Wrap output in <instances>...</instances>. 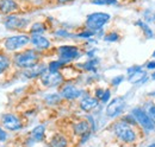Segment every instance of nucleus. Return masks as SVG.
<instances>
[{"label":"nucleus","instance_id":"obj_1","mask_svg":"<svg viewBox=\"0 0 155 147\" xmlns=\"http://www.w3.org/2000/svg\"><path fill=\"white\" fill-rule=\"evenodd\" d=\"M41 55L36 49H26L17 52L13 57V63L19 69H30L39 63Z\"/></svg>","mask_w":155,"mask_h":147},{"label":"nucleus","instance_id":"obj_2","mask_svg":"<svg viewBox=\"0 0 155 147\" xmlns=\"http://www.w3.org/2000/svg\"><path fill=\"white\" fill-rule=\"evenodd\" d=\"M112 130L117 138L125 144H134L137 140V133L135 132V129L133 128L131 125L123 120L116 122L112 127Z\"/></svg>","mask_w":155,"mask_h":147},{"label":"nucleus","instance_id":"obj_3","mask_svg":"<svg viewBox=\"0 0 155 147\" xmlns=\"http://www.w3.org/2000/svg\"><path fill=\"white\" fill-rule=\"evenodd\" d=\"M110 19H111V16L109 13L94 12V13H91V14L87 16L85 25L88 30L96 32V35H97L98 32H100L103 30V27L110 21Z\"/></svg>","mask_w":155,"mask_h":147},{"label":"nucleus","instance_id":"obj_4","mask_svg":"<svg viewBox=\"0 0 155 147\" xmlns=\"http://www.w3.org/2000/svg\"><path fill=\"white\" fill-rule=\"evenodd\" d=\"M30 43V36L20 33V35H15L8 38H6L4 40V48L7 51H19L21 49H24L28 44Z\"/></svg>","mask_w":155,"mask_h":147},{"label":"nucleus","instance_id":"obj_5","mask_svg":"<svg viewBox=\"0 0 155 147\" xmlns=\"http://www.w3.org/2000/svg\"><path fill=\"white\" fill-rule=\"evenodd\" d=\"M58 61H61L64 65L69 62H73L81 57V51L75 45H61L58 49Z\"/></svg>","mask_w":155,"mask_h":147},{"label":"nucleus","instance_id":"obj_6","mask_svg":"<svg viewBox=\"0 0 155 147\" xmlns=\"http://www.w3.org/2000/svg\"><path fill=\"white\" fill-rule=\"evenodd\" d=\"M30 20L26 18H20L16 14H8L4 19V26L10 31H20L29 26Z\"/></svg>","mask_w":155,"mask_h":147},{"label":"nucleus","instance_id":"obj_7","mask_svg":"<svg viewBox=\"0 0 155 147\" xmlns=\"http://www.w3.org/2000/svg\"><path fill=\"white\" fill-rule=\"evenodd\" d=\"M131 114L134 115L136 122L140 124V126L142 128H144L146 130L150 132L155 129V122L149 117V115L146 113V110L142 108H134Z\"/></svg>","mask_w":155,"mask_h":147},{"label":"nucleus","instance_id":"obj_8","mask_svg":"<svg viewBox=\"0 0 155 147\" xmlns=\"http://www.w3.org/2000/svg\"><path fill=\"white\" fill-rule=\"evenodd\" d=\"M127 102L123 97H115L114 100H111L106 107V116L110 119H115L117 116H119L124 109H125Z\"/></svg>","mask_w":155,"mask_h":147},{"label":"nucleus","instance_id":"obj_9","mask_svg":"<svg viewBox=\"0 0 155 147\" xmlns=\"http://www.w3.org/2000/svg\"><path fill=\"white\" fill-rule=\"evenodd\" d=\"M39 78H41L42 84L45 87H49V88H55V87L61 86L63 83V80H64L63 74L60 73V71H58V73H49V71L47 73L45 71Z\"/></svg>","mask_w":155,"mask_h":147},{"label":"nucleus","instance_id":"obj_10","mask_svg":"<svg viewBox=\"0 0 155 147\" xmlns=\"http://www.w3.org/2000/svg\"><path fill=\"white\" fill-rule=\"evenodd\" d=\"M1 124L8 130H19L23 127V124H21L20 119L16 114H12V113L4 114L1 116Z\"/></svg>","mask_w":155,"mask_h":147},{"label":"nucleus","instance_id":"obj_11","mask_svg":"<svg viewBox=\"0 0 155 147\" xmlns=\"http://www.w3.org/2000/svg\"><path fill=\"white\" fill-rule=\"evenodd\" d=\"M60 95H61L62 99H66V100H75V99H79L82 95V90L75 87L74 84L67 83L61 88Z\"/></svg>","mask_w":155,"mask_h":147},{"label":"nucleus","instance_id":"obj_12","mask_svg":"<svg viewBox=\"0 0 155 147\" xmlns=\"http://www.w3.org/2000/svg\"><path fill=\"white\" fill-rule=\"evenodd\" d=\"M19 10V4L17 0H0V13L8 16L15 14Z\"/></svg>","mask_w":155,"mask_h":147},{"label":"nucleus","instance_id":"obj_13","mask_svg":"<svg viewBox=\"0 0 155 147\" xmlns=\"http://www.w3.org/2000/svg\"><path fill=\"white\" fill-rule=\"evenodd\" d=\"M30 43L35 46L36 50H48L51 45L50 40L43 35H31L30 36Z\"/></svg>","mask_w":155,"mask_h":147},{"label":"nucleus","instance_id":"obj_14","mask_svg":"<svg viewBox=\"0 0 155 147\" xmlns=\"http://www.w3.org/2000/svg\"><path fill=\"white\" fill-rule=\"evenodd\" d=\"M98 106H99V100L97 97L85 96L80 101V108L84 111H92L93 109H96Z\"/></svg>","mask_w":155,"mask_h":147},{"label":"nucleus","instance_id":"obj_15","mask_svg":"<svg viewBox=\"0 0 155 147\" xmlns=\"http://www.w3.org/2000/svg\"><path fill=\"white\" fill-rule=\"evenodd\" d=\"M48 71V67L44 64H36L35 67L30 69H25L23 71V75L26 76L28 78H35V77H41L43 74Z\"/></svg>","mask_w":155,"mask_h":147},{"label":"nucleus","instance_id":"obj_16","mask_svg":"<svg viewBox=\"0 0 155 147\" xmlns=\"http://www.w3.org/2000/svg\"><path fill=\"white\" fill-rule=\"evenodd\" d=\"M147 80H148V75H147V73L143 69H141V70H138V71H136L134 74H130L129 77H128V81L130 83H133V84L144 83Z\"/></svg>","mask_w":155,"mask_h":147},{"label":"nucleus","instance_id":"obj_17","mask_svg":"<svg viewBox=\"0 0 155 147\" xmlns=\"http://www.w3.org/2000/svg\"><path fill=\"white\" fill-rule=\"evenodd\" d=\"M74 133L77 135H85L86 133H90L91 132V126H90V122L88 121H79L74 125Z\"/></svg>","mask_w":155,"mask_h":147},{"label":"nucleus","instance_id":"obj_18","mask_svg":"<svg viewBox=\"0 0 155 147\" xmlns=\"http://www.w3.org/2000/svg\"><path fill=\"white\" fill-rule=\"evenodd\" d=\"M47 31V26L42 21H36L34 24H31L30 29H29V32L30 35H42Z\"/></svg>","mask_w":155,"mask_h":147},{"label":"nucleus","instance_id":"obj_19","mask_svg":"<svg viewBox=\"0 0 155 147\" xmlns=\"http://www.w3.org/2000/svg\"><path fill=\"white\" fill-rule=\"evenodd\" d=\"M49 145H50V147H67L68 141L63 135L56 134V135L53 136V139L50 140Z\"/></svg>","mask_w":155,"mask_h":147},{"label":"nucleus","instance_id":"obj_20","mask_svg":"<svg viewBox=\"0 0 155 147\" xmlns=\"http://www.w3.org/2000/svg\"><path fill=\"white\" fill-rule=\"evenodd\" d=\"M44 133H45V126L44 125H38L37 127H35L32 129L31 138L35 141H42L44 139Z\"/></svg>","mask_w":155,"mask_h":147},{"label":"nucleus","instance_id":"obj_21","mask_svg":"<svg viewBox=\"0 0 155 147\" xmlns=\"http://www.w3.org/2000/svg\"><path fill=\"white\" fill-rule=\"evenodd\" d=\"M136 25L143 31V33H144V36H146V38L147 39H152L153 37H154V32H153V30L148 26V24L146 23V21H143V20H137L136 21Z\"/></svg>","mask_w":155,"mask_h":147},{"label":"nucleus","instance_id":"obj_22","mask_svg":"<svg viewBox=\"0 0 155 147\" xmlns=\"http://www.w3.org/2000/svg\"><path fill=\"white\" fill-rule=\"evenodd\" d=\"M99 64V59L98 58H90L86 63H84L81 67L85 69V70H87V71H96L97 70V65Z\"/></svg>","mask_w":155,"mask_h":147},{"label":"nucleus","instance_id":"obj_23","mask_svg":"<svg viewBox=\"0 0 155 147\" xmlns=\"http://www.w3.org/2000/svg\"><path fill=\"white\" fill-rule=\"evenodd\" d=\"M61 95L60 94H48L45 97H44V101L50 105V106H54V105H58V102L61 101Z\"/></svg>","mask_w":155,"mask_h":147},{"label":"nucleus","instance_id":"obj_24","mask_svg":"<svg viewBox=\"0 0 155 147\" xmlns=\"http://www.w3.org/2000/svg\"><path fill=\"white\" fill-rule=\"evenodd\" d=\"M63 63L61 62V61H53V62H50L49 64H48V71L49 73H58L60 71L62 68H63Z\"/></svg>","mask_w":155,"mask_h":147},{"label":"nucleus","instance_id":"obj_25","mask_svg":"<svg viewBox=\"0 0 155 147\" xmlns=\"http://www.w3.org/2000/svg\"><path fill=\"white\" fill-rule=\"evenodd\" d=\"M10 65H11L10 59L6 56H0V75L5 73L8 69Z\"/></svg>","mask_w":155,"mask_h":147},{"label":"nucleus","instance_id":"obj_26","mask_svg":"<svg viewBox=\"0 0 155 147\" xmlns=\"http://www.w3.org/2000/svg\"><path fill=\"white\" fill-rule=\"evenodd\" d=\"M144 110H146V113L149 115V117L155 122V105L154 103H153V102L147 103V106H146Z\"/></svg>","mask_w":155,"mask_h":147},{"label":"nucleus","instance_id":"obj_27","mask_svg":"<svg viewBox=\"0 0 155 147\" xmlns=\"http://www.w3.org/2000/svg\"><path fill=\"white\" fill-rule=\"evenodd\" d=\"M54 35L60 38H69V37H73V35L71 32H68L66 29H58L54 32Z\"/></svg>","mask_w":155,"mask_h":147},{"label":"nucleus","instance_id":"obj_28","mask_svg":"<svg viewBox=\"0 0 155 147\" xmlns=\"http://www.w3.org/2000/svg\"><path fill=\"white\" fill-rule=\"evenodd\" d=\"M94 35H96V32H93V31L86 29L85 31H82V32H80V33L75 35V37H78V38H84V39H90L91 37H93Z\"/></svg>","mask_w":155,"mask_h":147},{"label":"nucleus","instance_id":"obj_29","mask_svg":"<svg viewBox=\"0 0 155 147\" xmlns=\"http://www.w3.org/2000/svg\"><path fill=\"white\" fill-rule=\"evenodd\" d=\"M93 5H116L118 0H91Z\"/></svg>","mask_w":155,"mask_h":147},{"label":"nucleus","instance_id":"obj_30","mask_svg":"<svg viewBox=\"0 0 155 147\" xmlns=\"http://www.w3.org/2000/svg\"><path fill=\"white\" fill-rule=\"evenodd\" d=\"M119 39V35L117 33V32H110V33H107L106 36H104V40L105 42H117Z\"/></svg>","mask_w":155,"mask_h":147},{"label":"nucleus","instance_id":"obj_31","mask_svg":"<svg viewBox=\"0 0 155 147\" xmlns=\"http://www.w3.org/2000/svg\"><path fill=\"white\" fill-rule=\"evenodd\" d=\"M123 81H124V76L119 75V76H116V77H114V78L111 80V84H112L114 87H117V86H119Z\"/></svg>","mask_w":155,"mask_h":147},{"label":"nucleus","instance_id":"obj_32","mask_svg":"<svg viewBox=\"0 0 155 147\" xmlns=\"http://www.w3.org/2000/svg\"><path fill=\"white\" fill-rule=\"evenodd\" d=\"M110 97H111V92H110V89H106V90H104V94H103L100 101H101L103 103H107L109 100H110Z\"/></svg>","mask_w":155,"mask_h":147},{"label":"nucleus","instance_id":"obj_33","mask_svg":"<svg viewBox=\"0 0 155 147\" xmlns=\"http://www.w3.org/2000/svg\"><path fill=\"white\" fill-rule=\"evenodd\" d=\"M142 69V67H140V65H134V67H131V68H129L128 69V74L130 75V74H134L136 71H138V70H141Z\"/></svg>","mask_w":155,"mask_h":147},{"label":"nucleus","instance_id":"obj_34","mask_svg":"<svg viewBox=\"0 0 155 147\" xmlns=\"http://www.w3.org/2000/svg\"><path fill=\"white\" fill-rule=\"evenodd\" d=\"M7 139V133H5V130L0 127V141H5Z\"/></svg>","mask_w":155,"mask_h":147},{"label":"nucleus","instance_id":"obj_35","mask_svg":"<svg viewBox=\"0 0 155 147\" xmlns=\"http://www.w3.org/2000/svg\"><path fill=\"white\" fill-rule=\"evenodd\" d=\"M103 94H104V89L98 88L97 90H96V97H97L98 100H100V99H101V96H103Z\"/></svg>","mask_w":155,"mask_h":147},{"label":"nucleus","instance_id":"obj_36","mask_svg":"<svg viewBox=\"0 0 155 147\" xmlns=\"http://www.w3.org/2000/svg\"><path fill=\"white\" fill-rule=\"evenodd\" d=\"M147 69L148 70H155V61H152L147 64Z\"/></svg>","mask_w":155,"mask_h":147},{"label":"nucleus","instance_id":"obj_37","mask_svg":"<svg viewBox=\"0 0 155 147\" xmlns=\"http://www.w3.org/2000/svg\"><path fill=\"white\" fill-rule=\"evenodd\" d=\"M72 1H75V0H58V4H67V2H72Z\"/></svg>","mask_w":155,"mask_h":147},{"label":"nucleus","instance_id":"obj_38","mask_svg":"<svg viewBox=\"0 0 155 147\" xmlns=\"http://www.w3.org/2000/svg\"><path fill=\"white\" fill-rule=\"evenodd\" d=\"M152 80H153V81H155V71L152 74Z\"/></svg>","mask_w":155,"mask_h":147},{"label":"nucleus","instance_id":"obj_39","mask_svg":"<svg viewBox=\"0 0 155 147\" xmlns=\"http://www.w3.org/2000/svg\"><path fill=\"white\" fill-rule=\"evenodd\" d=\"M148 147H155V142H153V144H150Z\"/></svg>","mask_w":155,"mask_h":147},{"label":"nucleus","instance_id":"obj_40","mask_svg":"<svg viewBox=\"0 0 155 147\" xmlns=\"http://www.w3.org/2000/svg\"><path fill=\"white\" fill-rule=\"evenodd\" d=\"M149 95H150V96H155V92H150V94H149Z\"/></svg>","mask_w":155,"mask_h":147},{"label":"nucleus","instance_id":"obj_41","mask_svg":"<svg viewBox=\"0 0 155 147\" xmlns=\"http://www.w3.org/2000/svg\"><path fill=\"white\" fill-rule=\"evenodd\" d=\"M153 57H154V58H155V51H154V52H153Z\"/></svg>","mask_w":155,"mask_h":147},{"label":"nucleus","instance_id":"obj_42","mask_svg":"<svg viewBox=\"0 0 155 147\" xmlns=\"http://www.w3.org/2000/svg\"><path fill=\"white\" fill-rule=\"evenodd\" d=\"M153 19H154V20H155V14H154V17H153Z\"/></svg>","mask_w":155,"mask_h":147}]
</instances>
